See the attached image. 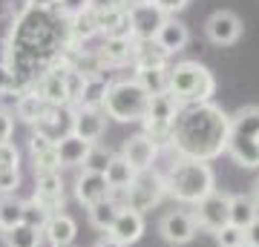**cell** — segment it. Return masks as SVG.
I'll list each match as a JSON object with an SVG mask.
<instances>
[{"label":"cell","instance_id":"obj_1","mask_svg":"<svg viewBox=\"0 0 259 247\" xmlns=\"http://www.w3.org/2000/svg\"><path fill=\"white\" fill-rule=\"evenodd\" d=\"M6 40L12 49L9 69L15 75L18 95L35 89L37 78L49 72L69 49L66 20L55 9H37V6H26L15 18Z\"/></svg>","mask_w":259,"mask_h":247},{"label":"cell","instance_id":"obj_2","mask_svg":"<svg viewBox=\"0 0 259 247\" xmlns=\"http://www.w3.org/2000/svg\"><path fill=\"white\" fill-rule=\"evenodd\" d=\"M231 141V115H225L222 107L213 101L187 104L179 107L173 118V146L179 158L207 161L219 158Z\"/></svg>","mask_w":259,"mask_h":247},{"label":"cell","instance_id":"obj_3","mask_svg":"<svg viewBox=\"0 0 259 247\" xmlns=\"http://www.w3.org/2000/svg\"><path fill=\"white\" fill-rule=\"evenodd\" d=\"M167 195H173L179 204H196L207 199L216 190V178L207 161H193V158H176L173 167L164 173Z\"/></svg>","mask_w":259,"mask_h":247},{"label":"cell","instance_id":"obj_4","mask_svg":"<svg viewBox=\"0 0 259 247\" xmlns=\"http://www.w3.org/2000/svg\"><path fill=\"white\" fill-rule=\"evenodd\" d=\"M167 92L176 98L179 107L207 104L216 92V78L199 61H179L167 66Z\"/></svg>","mask_w":259,"mask_h":247},{"label":"cell","instance_id":"obj_5","mask_svg":"<svg viewBox=\"0 0 259 247\" xmlns=\"http://www.w3.org/2000/svg\"><path fill=\"white\" fill-rule=\"evenodd\" d=\"M147 107L150 95L141 89V83L136 78H118L110 83L101 110L107 112V118L118 121V124H141L147 115Z\"/></svg>","mask_w":259,"mask_h":247},{"label":"cell","instance_id":"obj_6","mask_svg":"<svg viewBox=\"0 0 259 247\" xmlns=\"http://www.w3.org/2000/svg\"><path fill=\"white\" fill-rule=\"evenodd\" d=\"M118 199L115 202L127 210H136V213H147L153 210L161 199L167 195V184H164V175L156 173V170H144V173H136L133 184L127 190L115 192Z\"/></svg>","mask_w":259,"mask_h":247},{"label":"cell","instance_id":"obj_7","mask_svg":"<svg viewBox=\"0 0 259 247\" xmlns=\"http://www.w3.org/2000/svg\"><path fill=\"white\" fill-rule=\"evenodd\" d=\"M158 236L173 247L190 244L199 236V221H196L193 210H167L158 219Z\"/></svg>","mask_w":259,"mask_h":247},{"label":"cell","instance_id":"obj_8","mask_svg":"<svg viewBox=\"0 0 259 247\" xmlns=\"http://www.w3.org/2000/svg\"><path fill=\"white\" fill-rule=\"evenodd\" d=\"M69 66L64 61H58L49 72H44L35 83V95L40 101H47L49 107H72V95H69V81H66Z\"/></svg>","mask_w":259,"mask_h":247},{"label":"cell","instance_id":"obj_9","mask_svg":"<svg viewBox=\"0 0 259 247\" xmlns=\"http://www.w3.org/2000/svg\"><path fill=\"white\" fill-rule=\"evenodd\" d=\"M193 216L199 221V230H207V233L216 236L225 224H231V195L213 190L207 199H202L193 207Z\"/></svg>","mask_w":259,"mask_h":247},{"label":"cell","instance_id":"obj_10","mask_svg":"<svg viewBox=\"0 0 259 247\" xmlns=\"http://www.w3.org/2000/svg\"><path fill=\"white\" fill-rule=\"evenodd\" d=\"M32 202L47 213V216H58L66 204V184L61 173H44L35 175V195Z\"/></svg>","mask_w":259,"mask_h":247},{"label":"cell","instance_id":"obj_11","mask_svg":"<svg viewBox=\"0 0 259 247\" xmlns=\"http://www.w3.org/2000/svg\"><path fill=\"white\" fill-rule=\"evenodd\" d=\"M204 35H207V40L216 46H231L239 40L242 35V20L236 12L231 9H219L213 12L210 18L204 20Z\"/></svg>","mask_w":259,"mask_h":247},{"label":"cell","instance_id":"obj_12","mask_svg":"<svg viewBox=\"0 0 259 247\" xmlns=\"http://www.w3.org/2000/svg\"><path fill=\"white\" fill-rule=\"evenodd\" d=\"M121 158L127 161L136 173H144V170H153L158 158V146L150 141L144 132H136V135L124 138V146H121Z\"/></svg>","mask_w":259,"mask_h":247},{"label":"cell","instance_id":"obj_13","mask_svg":"<svg viewBox=\"0 0 259 247\" xmlns=\"http://www.w3.org/2000/svg\"><path fill=\"white\" fill-rule=\"evenodd\" d=\"M130 20H133V40H156V32L161 29L167 15L156 3H144L130 9Z\"/></svg>","mask_w":259,"mask_h":247},{"label":"cell","instance_id":"obj_14","mask_svg":"<svg viewBox=\"0 0 259 247\" xmlns=\"http://www.w3.org/2000/svg\"><path fill=\"white\" fill-rule=\"evenodd\" d=\"M72 124H75V107H49V112L37 121L35 132L47 135L49 141H61V138L72 135Z\"/></svg>","mask_w":259,"mask_h":247},{"label":"cell","instance_id":"obj_15","mask_svg":"<svg viewBox=\"0 0 259 247\" xmlns=\"http://www.w3.org/2000/svg\"><path fill=\"white\" fill-rule=\"evenodd\" d=\"M112 195L110 184H107V175H98V173H81L75 175V199L83 204V207H93L98 202H107Z\"/></svg>","mask_w":259,"mask_h":247},{"label":"cell","instance_id":"obj_16","mask_svg":"<svg viewBox=\"0 0 259 247\" xmlns=\"http://www.w3.org/2000/svg\"><path fill=\"white\" fill-rule=\"evenodd\" d=\"M95 23H98V35L104 37H133V20L127 6L95 12Z\"/></svg>","mask_w":259,"mask_h":247},{"label":"cell","instance_id":"obj_17","mask_svg":"<svg viewBox=\"0 0 259 247\" xmlns=\"http://www.w3.org/2000/svg\"><path fill=\"white\" fill-rule=\"evenodd\" d=\"M107 236H112L115 241H121V244H136L141 236H144V213H136V210H127V207H121L118 219H115V224L110 227V233Z\"/></svg>","mask_w":259,"mask_h":247},{"label":"cell","instance_id":"obj_18","mask_svg":"<svg viewBox=\"0 0 259 247\" xmlns=\"http://www.w3.org/2000/svg\"><path fill=\"white\" fill-rule=\"evenodd\" d=\"M107 129V112L104 110H75V124H72V132L90 144H98Z\"/></svg>","mask_w":259,"mask_h":247},{"label":"cell","instance_id":"obj_19","mask_svg":"<svg viewBox=\"0 0 259 247\" xmlns=\"http://www.w3.org/2000/svg\"><path fill=\"white\" fill-rule=\"evenodd\" d=\"M104 69H118L133 64V37H104V43L95 49Z\"/></svg>","mask_w":259,"mask_h":247},{"label":"cell","instance_id":"obj_20","mask_svg":"<svg viewBox=\"0 0 259 247\" xmlns=\"http://www.w3.org/2000/svg\"><path fill=\"white\" fill-rule=\"evenodd\" d=\"M75 236H78V221L69 213L49 216L47 227H44V238L49 241V247H72Z\"/></svg>","mask_w":259,"mask_h":247},{"label":"cell","instance_id":"obj_21","mask_svg":"<svg viewBox=\"0 0 259 247\" xmlns=\"http://www.w3.org/2000/svg\"><path fill=\"white\" fill-rule=\"evenodd\" d=\"M170 55L156 40H133V69H167Z\"/></svg>","mask_w":259,"mask_h":247},{"label":"cell","instance_id":"obj_22","mask_svg":"<svg viewBox=\"0 0 259 247\" xmlns=\"http://www.w3.org/2000/svg\"><path fill=\"white\" fill-rule=\"evenodd\" d=\"M187 40H190V29H187V23H182L179 18H167L164 23H161V29L156 32V43L164 49L167 55L182 52L187 46Z\"/></svg>","mask_w":259,"mask_h":247},{"label":"cell","instance_id":"obj_23","mask_svg":"<svg viewBox=\"0 0 259 247\" xmlns=\"http://www.w3.org/2000/svg\"><path fill=\"white\" fill-rule=\"evenodd\" d=\"M110 78L107 75H98V78H87L81 86V95L75 98V110H101L104 107V98H107V89H110Z\"/></svg>","mask_w":259,"mask_h":247},{"label":"cell","instance_id":"obj_24","mask_svg":"<svg viewBox=\"0 0 259 247\" xmlns=\"http://www.w3.org/2000/svg\"><path fill=\"white\" fill-rule=\"evenodd\" d=\"M228 156L245 170H259V141L256 138H242V135H231L228 141Z\"/></svg>","mask_w":259,"mask_h":247},{"label":"cell","instance_id":"obj_25","mask_svg":"<svg viewBox=\"0 0 259 247\" xmlns=\"http://www.w3.org/2000/svg\"><path fill=\"white\" fill-rule=\"evenodd\" d=\"M256 219H259V204L253 202V195L233 192V195H231V224L248 230Z\"/></svg>","mask_w":259,"mask_h":247},{"label":"cell","instance_id":"obj_26","mask_svg":"<svg viewBox=\"0 0 259 247\" xmlns=\"http://www.w3.org/2000/svg\"><path fill=\"white\" fill-rule=\"evenodd\" d=\"M55 146H58V158H61V167H81L93 144H90V141H83V138H78V135L72 132V135L61 138Z\"/></svg>","mask_w":259,"mask_h":247},{"label":"cell","instance_id":"obj_27","mask_svg":"<svg viewBox=\"0 0 259 247\" xmlns=\"http://www.w3.org/2000/svg\"><path fill=\"white\" fill-rule=\"evenodd\" d=\"M47 112H49V104L40 101L35 92H23V95H18V101H15V115L23 124H29V127H37V121L44 118Z\"/></svg>","mask_w":259,"mask_h":247},{"label":"cell","instance_id":"obj_28","mask_svg":"<svg viewBox=\"0 0 259 247\" xmlns=\"http://www.w3.org/2000/svg\"><path fill=\"white\" fill-rule=\"evenodd\" d=\"M66 32H69V46H83L90 37L98 35V23H95V12L87 9L83 15L66 20Z\"/></svg>","mask_w":259,"mask_h":247},{"label":"cell","instance_id":"obj_29","mask_svg":"<svg viewBox=\"0 0 259 247\" xmlns=\"http://www.w3.org/2000/svg\"><path fill=\"white\" fill-rule=\"evenodd\" d=\"M118 213H121V204L110 195L107 202H98V204H93V207H87V219H90V224H93L95 230L110 233V227L115 224V219H118Z\"/></svg>","mask_w":259,"mask_h":247},{"label":"cell","instance_id":"obj_30","mask_svg":"<svg viewBox=\"0 0 259 247\" xmlns=\"http://www.w3.org/2000/svg\"><path fill=\"white\" fill-rule=\"evenodd\" d=\"M231 135L256 138L259 141V107H242L231 115Z\"/></svg>","mask_w":259,"mask_h":247},{"label":"cell","instance_id":"obj_31","mask_svg":"<svg viewBox=\"0 0 259 247\" xmlns=\"http://www.w3.org/2000/svg\"><path fill=\"white\" fill-rule=\"evenodd\" d=\"M107 184H110V190H112V195L115 192H121V190H127L130 184H133V178H136V170L124 161L121 156H115L110 161V167H107Z\"/></svg>","mask_w":259,"mask_h":247},{"label":"cell","instance_id":"obj_32","mask_svg":"<svg viewBox=\"0 0 259 247\" xmlns=\"http://www.w3.org/2000/svg\"><path fill=\"white\" fill-rule=\"evenodd\" d=\"M18 224H23V202H18L15 195H0V227L15 230Z\"/></svg>","mask_w":259,"mask_h":247},{"label":"cell","instance_id":"obj_33","mask_svg":"<svg viewBox=\"0 0 259 247\" xmlns=\"http://www.w3.org/2000/svg\"><path fill=\"white\" fill-rule=\"evenodd\" d=\"M6 247H40V230L29 227V224H18L15 230L3 233Z\"/></svg>","mask_w":259,"mask_h":247},{"label":"cell","instance_id":"obj_34","mask_svg":"<svg viewBox=\"0 0 259 247\" xmlns=\"http://www.w3.org/2000/svg\"><path fill=\"white\" fill-rule=\"evenodd\" d=\"M136 81L147 95H161L167 92V69H136Z\"/></svg>","mask_w":259,"mask_h":247},{"label":"cell","instance_id":"obj_35","mask_svg":"<svg viewBox=\"0 0 259 247\" xmlns=\"http://www.w3.org/2000/svg\"><path fill=\"white\" fill-rule=\"evenodd\" d=\"M112 158H115V153H112V150H107V146H101V144H93V146H90V153H87V158H83V164H81V167L87 170V173H98V175H104Z\"/></svg>","mask_w":259,"mask_h":247},{"label":"cell","instance_id":"obj_36","mask_svg":"<svg viewBox=\"0 0 259 247\" xmlns=\"http://www.w3.org/2000/svg\"><path fill=\"white\" fill-rule=\"evenodd\" d=\"M32 167H35V175H44V173H58V170H61L58 146H49V150H44V153H35V156H32Z\"/></svg>","mask_w":259,"mask_h":247},{"label":"cell","instance_id":"obj_37","mask_svg":"<svg viewBox=\"0 0 259 247\" xmlns=\"http://www.w3.org/2000/svg\"><path fill=\"white\" fill-rule=\"evenodd\" d=\"M216 244L219 247H242L245 244V230L236 227V224H225V227L216 233Z\"/></svg>","mask_w":259,"mask_h":247},{"label":"cell","instance_id":"obj_38","mask_svg":"<svg viewBox=\"0 0 259 247\" xmlns=\"http://www.w3.org/2000/svg\"><path fill=\"white\" fill-rule=\"evenodd\" d=\"M47 221H49V216L40 210V207H37L32 199H29V202H23V224H29V227H37L40 233H44Z\"/></svg>","mask_w":259,"mask_h":247},{"label":"cell","instance_id":"obj_39","mask_svg":"<svg viewBox=\"0 0 259 247\" xmlns=\"http://www.w3.org/2000/svg\"><path fill=\"white\" fill-rule=\"evenodd\" d=\"M87 9H90V0H58V3H55V12L64 20L78 18V15H83Z\"/></svg>","mask_w":259,"mask_h":247},{"label":"cell","instance_id":"obj_40","mask_svg":"<svg viewBox=\"0 0 259 247\" xmlns=\"http://www.w3.org/2000/svg\"><path fill=\"white\" fill-rule=\"evenodd\" d=\"M0 170H20V150L15 144H0Z\"/></svg>","mask_w":259,"mask_h":247},{"label":"cell","instance_id":"obj_41","mask_svg":"<svg viewBox=\"0 0 259 247\" xmlns=\"http://www.w3.org/2000/svg\"><path fill=\"white\" fill-rule=\"evenodd\" d=\"M20 187V170H0V195H15Z\"/></svg>","mask_w":259,"mask_h":247},{"label":"cell","instance_id":"obj_42","mask_svg":"<svg viewBox=\"0 0 259 247\" xmlns=\"http://www.w3.org/2000/svg\"><path fill=\"white\" fill-rule=\"evenodd\" d=\"M15 132V118L9 110H0V144H9Z\"/></svg>","mask_w":259,"mask_h":247},{"label":"cell","instance_id":"obj_43","mask_svg":"<svg viewBox=\"0 0 259 247\" xmlns=\"http://www.w3.org/2000/svg\"><path fill=\"white\" fill-rule=\"evenodd\" d=\"M153 3H156L158 9L164 12L167 18H173L176 12H182V9H185V6L190 3V0H153Z\"/></svg>","mask_w":259,"mask_h":247},{"label":"cell","instance_id":"obj_44","mask_svg":"<svg viewBox=\"0 0 259 247\" xmlns=\"http://www.w3.org/2000/svg\"><path fill=\"white\" fill-rule=\"evenodd\" d=\"M15 92V75L9 66H0V95H12Z\"/></svg>","mask_w":259,"mask_h":247},{"label":"cell","instance_id":"obj_45","mask_svg":"<svg viewBox=\"0 0 259 247\" xmlns=\"http://www.w3.org/2000/svg\"><path fill=\"white\" fill-rule=\"evenodd\" d=\"M115 6H124V0H90V9H93V12L115 9Z\"/></svg>","mask_w":259,"mask_h":247},{"label":"cell","instance_id":"obj_46","mask_svg":"<svg viewBox=\"0 0 259 247\" xmlns=\"http://www.w3.org/2000/svg\"><path fill=\"white\" fill-rule=\"evenodd\" d=\"M245 241H248V244H253V247H259V219L253 221L248 230H245Z\"/></svg>","mask_w":259,"mask_h":247},{"label":"cell","instance_id":"obj_47","mask_svg":"<svg viewBox=\"0 0 259 247\" xmlns=\"http://www.w3.org/2000/svg\"><path fill=\"white\" fill-rule=\"evenodd\" d=\"M9 61H12L9 40H6V37H0V66H9Z\"/></svg>","mask_w":259,"mask_h":247},{"label":"cell","instance_id":"obj_48","mask_svg":"<svg viewBox=\"0 0 259 247\" xmlns=\"http://www.w3.org/2000/svg\"><path fill=\"white\" fill-rule=\"evenodd\" d=\"M95 247H127V244H121V241H115L112 236H104V238H98V241H95Z\"/></svg>","mask_w":259,"mask_h":247},{"label":"cell","instance_id":"obj_49","mask_svg":"<svg viewBox=\"0 0 259 247\" xmlns=\"http://www.w3.org/2000/svg\"><path fill=\"white\" fill-rule=\"evenodd\" d=\"M29 6H37V9H55L58 0H26Z\"/></svg>","mask_w":259,"mask_h":247},{"label":"cell","instance_id":"obj_50","mask_svg":"<svg viewBox=\"0 0 259 247\" xmlns=\"http://www.w3.org/2000/svg\"><path fill=\"white\" fill-rule=\"evenodd\" d=\"M3 15H12V3L9 0H0V18H3Z\"/></svg>","mask_w":259,"mask_h":247},{"label":"cell","instance_id":"obj_51","mask_svg":"<svg viewBox=\"0 0 259 247\" xmlns=\"http://www.w3.org/2000/svg\"><path fill=\"white\" fill-rule=\"evenodd\" d=\"M144 3H153V0H124L127 9H133V6H144Z\"/></svg>","mask_w":259,"mask_h":247},{"label":"cell","instance_id":"obj_52","mask_svg":"<svg viewBox=\"0 0 259 247\" xmlns=\"http://www.w3.org/2000/svg\"><path fill=\"white\" fill-rule=\"evenodd\" d=\"M253 202L259 204V175H256V181H253Z\"/></svg>","mask_w":259,"mask_h":247},{"label":"cell","instance_id":"obj_53","mask_svg":"<svg viewBox=\"0 0 259 247\" xmlns=\"http://www.w3.org/2000/svg\"><path fill=\"white\" fill-rule=\"evenodd\" d=\"M242 247H253V244H248V241H245V244H242Z\"/></svg>","mask_w":259,"mask_h":247},{"label":"cell","instance_id":"obj_54","mask_svg":"<svg viewBox=\"0 0 259 247\" xmlns=\"http://www.w3.org/2000/svg\"><path fill=\"white\" fill-rule=\"evenodd\" d=\"M0 236H3V227H0Z\"/></svg>","mask_w":259,"mask_h":247}]
</instances>
